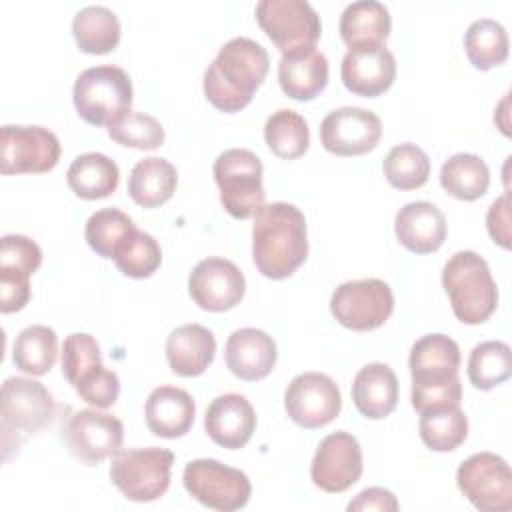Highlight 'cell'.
Returning <instances> with one entry per match:
<instances>
[{
	"label": "cell",
	"mask_w": 512,
	"mask_h": 512,
	"mask_svg": "<svg viewBox=\"0 0 512 512\" xmlns=\"http://www.w3.org/2000/svg\"><path fill=\"white\" fill-rule=\"evenodd\" d=\"M308 256L304 214L288 202L264 204L254 214L252 260L272 280L292 276Z\"/></svg>",
	"instance_id": "6da1fadb"
},
{
	"label": "cell",
	"mask_w": 512,
	"mask_h": 512,
	"mask_svg": "<svg viewBox=\"0 0 512 512\" xmlns=\"http://www.w3.org/2000/svg\"><path fill=\"white\" fill-rule=\"evenodd\" d=\"M270 58L262 44L238 36L228 40L204 72V94L222 112H238L250 104L268 74Z\"/></svg>",
	"instance_id": "7a4b0ae2"
},
{
	"label": "cell",
	"mask_w": 512,
	"mask_h": 512,
	"mask_svg": "<svg viewBox=\"0 0 512 512\" xmlns=\"http://www.w3.org/2000/svg\"><path fill=\"white\" fill-rule=\"evenodd\" d=\"M412 406L418 412L436 406L460 404L462 384L458 378L460 348L446 334H426L410 348Z\"/></svg>",
	"instance_id": "3957f363"
},
{
	"label": "cell",
	"mask_w": 512,
	"mask_h": 512,
	"mask_svg": "<svg viewBox=\"0 0 512 512\" xmlns=\"http://www.w3.org/2000/svg\"><path fill=\"white\" fill-rule=\"evenodd\" d=\"M442 286L454 316L464 324L486 322L498 306V288L490 268L472 250H460L450 256L442 270Z\"/></svg>",
	"instance_id": "277c9868"
},
{
	"label": "cell",
	"mask_w": 512,
	"mask_h": 512,
	"mask_svg": "<svg viewBox=\"0 0 512 512\" xmlns=\"http://www.w3.org/2000/svg\"><path fill=\"white\" fill-rule=\"evenodd\" d=\"M72 100L84 122L108 128L132 106L130 76L112 64L86 68L74 82Z\"/></svg>",
	"instance_id": "5b68a950"
},
{
	"label": "cell",
	"mask_w": 512,
	"mask_h": 512,
	"mask_svg": "<svg viewBox=\"0 0 512 512\" xmlns=\"http://www.w3.org/2000/svg\"><path fill=\"white\" fill-rule=\"evenodd\" d=\"M56 404L52 394L36 380L6 378L2 384V448L8 458L10 448H18L22 436L34 434L52 422Z\"/></svg>",
	"instance_id": "8992f818"
},
{
	"label": "cell",
	"mask_w": 512,
	"mask_h": 512,
	"mask_svg": "<svg viewBox=\"0 0 512 512\" xmlns=\"http://www.w3.org/2000/svg\"><path fill=\"white\" fill-rule=\"evenodd\" d=\"M212 172L220 188V202L230 216L246 220L264 206V168L254 152L246 148L224 150L216 158Z\"/></svg>",
	"instance_id": "52a82bcc"
},
{
	"label": "cell",
	"mask_w": 512,
	"mask_h": 512,
	"mask_svg": "<svg viewBox=\"0 0 512 512\" xmlns=\"http://www.w3.org/2000/svg\"><path fill=\"white\" fill-rule=\"evenodd\" d=\"M174 454L166 448L118 450L110 464V480L132 502L158 500L170 486Z\"/></svg>",
	"instance_id": "ba28073f"
},
{
	"label": "cell",
	"mask_w": 512,
	"mask_h": 512,
	"mask_svg": "<svg viewBox=\"0 0 512 512\" xmlns=\"http://www.w3.org/2000/svg\"><path fill=\"white\" fill-rule=\"evenodd\" d=\"M256 20L282 56L314 50L322 24L306 0H260Z\"/></svg>",
	"instance_id": "9c48e42d"
},
{
	"label": "cell",
	"mask_w": 512,
	"mask_h": 512,
	"mask_svg": "<svg viewBox=\"0 0 512 512\" xmlns=\"http://www.w3.org/2000/svg\"><path fill=\"white\" fill-rule=\"evenodd\" d=\"M182 482L194 500L218 512H232L246 506L252 494V484L242 470L212 458L188 462Z\"/></svg>",
	"instance_id": "30bf717a"
},
{
	"label": "cell",
	"mask_w": 512,
	"mask_h": 512,
	"mask_svg": "<svg viewBox=\"0 0 512 512\" xmlns=\"http://www.w3.org/2000/svg\"><path fill=\"white\" fill-rule=\"evenodd\" d=\"M394 310V294L380 278L350 280L340 284L330 298L332 316L350 330L380 328Z\"/></svg>",
	"instance_id": "8fae6325"
},
{
	"label": "cell",
	"mask_w": 512,
	"mask_h": 512,
	"mask_svg": "<svg viewBox=\"0 0 512 512\" xmlns=\"http://www.w3.org/2000/svg\"><path fill=\"white\" fill-rule=\"evenodd\" d=\"M460 492L484 512L512 510V472L506 460L492 452L466 458L456 472Z\"/></svg>",
	"instance_id": "7c38bea8"
},
{
	"label": "cell",
	"mask_w": 512,
	"mask_h": 512,
	"mask_svg": "<svg viewBox=\"0 0 512 512\" xmlns=\"http://www.w3.org/2000/svg\"><path fill=\"white\" fill-rule=\"evenodd\" d=\"M60 160V142L54 132L42 126H2L0 172L42 174L52 170Z\"/></svg>",
	"instance_id": "4fadbf2b"
},
{
	"label": "cell",
	"mask_w": 512,
	"mask_h": 512,
	"mask_svg": "<svg viewBox=\"0 0 512 512\" xmlns=\"http://www.w3.org/2000/svg\"><path fill=\"white\" fill-rule=\"evenodd\" d=\"M284 408L298 426L308 430L322 428L340 414V388L322 372L298 374L286 388Z\"/></svg>",
	"instance_id": "5bb4252c"
},
{
	"label": "cell",
	"mask_w": 512,
	"mask_h": 512,
	"mask_svg": "<svg viewBox=\"0 0 512 512\" xmlns=\"http://www.w3.org/2000/svg\"><path fill=\"white\" fill-rule=\"evenodd\" d=\"M124 440L122 422L94 408L76 410L64 430V442L74 458L86 466H96L104 458L116 454Z\"/></svg>",
	"instance_id": "9a60e30c"
},
{
	"label": "cell",
	"mask_w": 512,
	"mask_h": 512,
	"mask_svg": "<svg viewBox=\"0 0 512 512\" xmlns=\"http://www.w3.org/2000/svg\"><path fill=\"white\" fill-rule=\"evenodd\" d=\"M362 448L348 432H334L322 438L310 466L312 482L330 494H338L356 484L362 476Z\"/></svg>",
	"instance_id": "2e32d148"
},
{
	"label": "cell",
	"mask_w": 512,
	"mask_h": 512,
	"mask_svg": "<svg viewBox=\"0 0 512 512\" xmlns=\"http://www.w3.org/2000/svg\"><path fill=\"white\" fill-rule=\"evenodd\" d=\"M382 136L380 118L356 106L332 110L320 124L322 146L336 156H360L376 148Z\"/></svg>",
	"instance_id": "e0dca14e"
},
{
	"label": "cell",
	"mask_w": 512,
	"mask_h": 512,
	"mask_svg": "<svg viewBox=\"0 0 512 512\" xmlns=\"http://www.w3.org/2000/svg\"><path fill=\"white\" fill-rule=\"evenodd\" d=\"M190 298L208 312L232 310L246 292V280L240 268L226 258L200 260L188 278Z\"/></svg>",
	"instance_id": "ac0fdd59"
},
{
	"label": "cell",
	"mask_w": 512,
	"mask_h": 512,
	"mask_svg": "<svg viewBox=\"0 0 512 512\" xmlns=\"http://www.w3.org/2000/svg\"><path fill=\"white\" fill-rule=\"evenodd\" d=\"M340 78L352 94L376 98L394 84V54L384 44L350 48L342 58Z\"/></svg>",
	"instance_id": "d6986e66"
},
{
	"label": "cell",
	"mask_w": 512,
	"mask_h": 512,
	"mask_svg": "<svg viewBox=\"0 0 512 512\" xmlns=\"http://www.w3.org/2000/svg\"><path fill=\"white\" fill-rule=\"evenodd\" d=\"M204 428L214 444L228 450H240L256 430V412L242 394H220L206 410Z\"/></svg>",
	"instance_id": "ffe728a7"
},
{
	"label": "cell",
	"mask_w": 512,
	"mask_h": 512,
	"mask_svg": "<svg viewBox=\"0 0 512 512\" xmlns=\"http://www.w3.org/2000/svg\"><path fill=\"white\" fill-rule=\"evenodd\" d=\"M394 232L406 250L414 254H430L446 240V218L432 202H408L394 218Z\"/></svg>",
	"instance_id": "44dd1931"
},
{
	"label": "cell",
	"mask_w": 512,
	"mask_h": 512,
	"mask_svg": "<svg viewBox=\"0 0 512 512\" xmlns=\"http://www.w3.org/2000/svg\"><path fill=\"white\" fill-rule=\"evenodd\" d=\"M226 366L240 380H262L266 378L278 358L272 336L258 328H240L228 336L224 350Z\"/></svg>",
	"instance_id": "7402d4cb"
},
{
	"label": "cell",
	"mask_w": 512,
	"mask_h": 512,
	"mask_svg": "<svg viewBox=\"0 0 512 512\" xmlns=\"http://www.w3.org/2000/svg\"><path fill=\"white\" fill-rule=\"evenodd\" d=\"M196 406L192 396L178 386H158L150 392L144 408L146 426L160 438H180L194 424Z\"/></svg>",
	"instance_id": "603a6c76"
},
{
	"label": "cell",
	"mask_w": 512,
	"mask_h": 512,
	"mask_svg": "<svg viewBox=\"0 0 512 512\" xmlns=\"http://www.w3.org/2000/svg\"><path fill=\"white\" fill-rule=\"evenodd\" d=\"M214 334L200 324H184L166 338V360L174 374L192 378L200 376L214 360Z\"/></svg>",
	"instance_id": "cb8c5ba5"
},
{
	"label": "cell",
	"mask_w": 512,
	"mask_h": 512,
	"mask_svg": "<svg viewBox=\"0 0 512 512\" xmlns=\"http://www.w3.org/2000/svg\"><path fill=\"white\" fill-rule=\"evenodd\" d=\"M352 400L358 412L370 420L386 418L398 404V380L382 362H370L358 370L352 382Z\"/></svg>",
	"instance_id": "d4e9b609"
},
{
	"label": "cell",
	"mask_w": 512,
	"mask_h": 512,
	"mask_svg": "<svg viewBox=\"0 0 512 512\" xmlns=\"http://www.w3.org/2000/svg\"><path fill=\"white\" fill-rule=\"evenodd\" d=\"M278 82L286 96L298 102H308L328 84V60L316 48L282 56L278 64Z\"/></svg>",
	"instance_id": "484cf974"
},
{
	"label": "cell",
	"mask_w": 512,
	"mask_h": 512,
	"mask_svg": "<svg viewBox=\"0 0 512 512\" xmlns=\"http://www.w3.org/2000/svg\"><path fill=\"white\" fill-rule=\"evenodd\" d=\"M338 28L344 44L350 48L380 46L390 34L392 20L384 4L376 0H358L344 8Z\"/></svg>",
	"instance_id": "4316f807"
},
{
	"label": "cell",
	"mask_w": 512,
	"mask_h": 512,
	"mask_svg": "<svg viewBox=\"0 0 512 512\" xmlns=\"http://www.w3.org/2000/svg\"><path fill=\"white\" fill-rule=\"evenodd\" d=\"M176 184V168L166 158L148 156L134 164L128 176V194L138 206L156 208L172 198Z\"/></svg>",
	"instance_id": "83f0119b"
},
{
	"label": "cell",
	"mask_w": 512,
	"mask_h": 512,
	"mask_svg": "<svg viewBox=\"0 0 512 512\" xmlns=\"http://www.w3.org/2000/svg\"><path fill=\"white\" fill-rule=\"evenodd\" d=\"M120 180L114 160L100 152H86L72 160L66 182L70 190L82 200H100L110 196Z\"/></svg>",
	"instance_id": "f1b7e54d"
},
{
	"label": "cell",
	"mask_w": 512,
	"mask_h": 512,
	"mask_svg": "<svg viewBox=\"0 0 512 512\" xmlns=\"http://www.w3.org/2000/svg\"><path fill=\"white\" fill-rule=\"evenodd\" d=\"M440 184L450 196L472 202L486 194L490 186V170L480 156L458 152L442 164Z\"/></svg>",
	"instance_id": "f546056e"
},
{
	"label": "cell",
	"mask_w": 512,
	"mask_h": 512,
	"mask_svg": "<svg viewBox=\"0 0 512 512\" xmlns=\"http://www.w3.org/2000/svg\"><path fill=\"white\" fill-rule=\"evenodd\" d=\"M76 46L86 54H108L120 42V22L106 6H86L72 20Z\"/></svg>",
	"instance_id": "4dcf8cb0"
},
{
	"label": "cell",
	"mask_w": 512,
	"mask_h": 512,
	"mask_svg": "<svg viewBox=\"0 0 512 512\" xmlns=\"http://www.w3.org/2000/svg\"><path fill=\"white\" fill-rule=\"evenodd\" d=\"M420 438L434 452L456 450L468 436V418L460 404L436 406L420 412Z\"/></svg>",
	"instance_id": "1f68e13d"
},
{
	"label": "cell",
	"mask_w": 512,
	"mask_h": 512,
	"mask_svg": "<svg viewBox=\"0 0 512 512\" xmlns=\"http://www.w3.org/2000/svg\"><path fill=\"white\" fill-rule=\"evenodd\" d=\"M58 356V336L52 328L34 324L24 328L14 342L12 362L18 370L30 376L50 372Z\"/></svg>",
	"instance_id": "d6a6232c"
},
{
	"label": "cell",
	"mask_w": 512,
	"mask_h": 512,
	"mask_svg": "<svg viewBox=\"0 0 512 512\" xmlns=\"http://www.w3.org/2000/svg\"><path fill=\"white\" fill-rule=\"evenodd\" d=\"M464 50L474 68L490 70L508 58V34L492 18L474 20L464 32Z\"/></svg>",
	"instance_id": "836d02e7"
},
{
	"label": "cell",
	"mask_w": 512,
	"mask_h": 512,
	"mask_svg": "<svg viewBox=\"0 0 512 512\" xmlns=\"http://www.w3.org/2000/svg\"><path fill=\"white\" fill-rule=\"evenodd\" d=\"M264 140L272 154L284 160H294L308 150V124L298 112L280 108L268 116L264 124Z\"/></svg>",
	"instance_id": "e575fe53"
},
{
	"label": "cell",
	"mask_w": 512,
	"mask_h": 512,
	"mask_svg": "<svg viewBox=\"0 0 512 512\" xmlns=\"http://www.w3.org/2000/svg\"><path fill=\"white\" fill-rule=\"evenodd\" d=\"M512 374V350L506 342L488 340L472 348L468 358V378L478 390H492Z\"/></svg>",
	"instance_id": "d590c367"
},
{
	"label": "cell",
	"mask_w": 512,
	"mask_h": 512,
	"mask_svg": "<svg viewBox=\"0 0 512 512\" xmlns=\"http://www.w3.org/2000/svg\"><path fill=\"white\" fill-rule=\"evenodd\" d=\"M382 170L390 186L398 190H416L428 182L430 160L420 146L404 142L386 154Z\"/></svg>",
	"instance_id": "8d00e7d4"
},
{
	"label": "cell",
	"mask_w": 512,
	"mask_h": 512,
	"mask_svg": "<svg viewBox=\"0 0 512 512\" xmlns=\"http://www.w3.org/2000/svg\"><path fill=\"white\" fill-rule=\"evenodd\" d=\"M136 230L132 218L118 208L94 212L84 228L88 246L102 258H114L124 240Z\"/></svg>",
	"instance_id": "74e56055"
},
{
	"label": "cell",
	"mask_w": 512,
	"mask_h": 512,
	"mask_svg": "<svg viewBox=\"0 0 512 512\" xmlns=\"http://www.w3.org/2000/svg\"><path fill=\"white\" fill-rule=\"evenodd\" d=\"M114 262L118 270L128 278H148L158 270L162 262V250L154 236L136 228L118 248Z\"/></svg>",
	"instance_id": "f35d334b"
},
{
	"label": "cell",
	"mask_w": 512,
	"mask_h": 512,
	"mask_svg": "<svg viewBox=\"0 0 512 512\" xmlns=\"http://www.w3.org/2000/svg\"><path fill=\"white\" fill-rule=\"evenodd\" d=\"M108 136L120 146L154 150L164 142V128L154 116L128 110L108 126Z\"/></svg>",
	"instance_id": "ab89813d"
},
{
	"label": "cell",
	"mask_w": 512,
	"mask_h": 512,
	"mask_svg": "<svg viewBox=\"0 0 512 512\" xmlns=\"http://www.w3.org/2000/svg\"><path fill=\"white\" fill-rule=\"evenodd\" d=\"M102 364L98 342L86 332H74L62 346V374L74 386V382L92 366Z\"/></svg>",
	"instance_id": "60d3db41"
},
{
	"label": "cell",
	"mask_w": 512,
	"mask_h": 512,
	"mask_svg": "<svg viewBox=\"0 0 512 512\" xmlns=\"http://www.w3.org/2000/svg\"><path fill=\"white\" fill-rule=\"evenodd\" d=\"M74 390L90 406L108 408L120 396V380L116 372L104 368V364H96L74 382Z\"/></svg>",
	"instance_id": "b9f144b4"
},
{
	"label": "cell",
	"mask_w": 512,
	"mask_h": 512,
	"mask_svg": "<svg viewBox=\"0 0 512 512\" xmlns=\"http://www.w3.org/2000/svg\"><path fill=\"white\" fill-rule=\"evenodd\" d=\"M42 264V250L40 246L22 234H6L2 236V250H0V270L22 272L32 276Z\"/></svg>",
	"instance_id": "7bdbcfd3"
},
{
	"label": "cell",
	"mask_w": 512,
	"mask_h": 512,
	"mask_svg": "<svg viewBox=\"0 0 512 512\" xmlns=\"http://www.w3.org/2000/svg\"><path fill=\"white\" fill-rule=\"evenodd\" d=\"M30 300V276L12 270H0V312L22 310Z\"/></svg>",
	"instance_id": "ee69618b"
},
{
	"label": "cell",
	"mask_w": 512,
	"mask_h": 512,
	"mask_svg": "<svg viewBox=\"0 0 512 512\" xmlns=\"http://www.w3.org/2000/svg\"><path fill=\"white\" fill-rule=\"evenodd\" d=\"M486 228L490 238L502 246V248H510V196L502 194L500 198H496L486 214Z\"/></svg>",
	"instance_id": "f6af8a7d"
},
{
	"label": "cell",
	"mask_w": 512,
	"mask_h": 512,
	"mask_svg": "<svg viewBox=\"0 0 512 512\" xmlns=\"http://www.w3.org/2000/svg\"><path fill=\"white\" fill-rule=\"evenodd\" d=\"M348 510H350V512H372V510H378V512H396V510H398V500H396V496H394L390 490L372 486V488L362 490V492L348 504Z\"/></svg>",
	"instance_id": "bcb514c9"
}]
</instances>
